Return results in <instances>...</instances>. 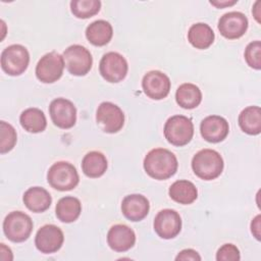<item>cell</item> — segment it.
<instances>
[{
  "label": "cell",
  "mask_w": 261,
  "mask_h": 261,
  "mask_svg": "<svg viewBox=\"0 0 261 261\" xmlns=\"http://www.w3.org/2000/svg\"><path fill=\"white\" fill-rule=\"evenodd\" d=\"M175 155L163 148H156L147 153L144 159V169L147 174L155 179L164 180L171 177L177 170Z\"/></svg>",
  "instance_id": "obj_1"
},
{
  "label": "cell",
  "mask_w": 261,
  "mask_h": 261,
  "mask_svg": "<svg viewBox=\"0 0 261 261\" xmlns=\"http://www.w3.org/2000/svg\"><path fill=\"white\" fill-rule=\"evenodd\" d=\"M194 173L204 180H212L218 177L223 170L221 155L212 149H203L197 152L192 159Z\"/></svg>",
  "instance_id": "obj_2"
},
{
  "label": "cell",
  "mask_w": 261,
  "mask_h": 261,
  "mask_svg": "<svg viewBox=\"0 0 261 261\" xmlns=\"http://www.w3.org/2000/svg\"><path fill=\"white\" fill-rule=\"evenodd\" d=\"M163 130L168 143L181 147L191 142L194 136V124L185 115H173L166 120Z\"/></svg>",
  "instance_id": "obj_3"
},
{
  "label": "cell",
  "mask_w": 261,
  "mask_h": 261,
  "mask_svg": "<svg viewBox=\"0 0 261 261\" xmlns=\"http://www.w3.org/2000/svg\"><path fill=\"white\" fill-rule=\"evenodd\" d=\"M47 180L49 185L61 192L74 189L80 180L76 168L69 162L58 161L48 170Z\"/></svg>",
  "instance_id": "obj_4"
},
{
  "label": "cell",
  "mask_w": 261,
  "mask_h": 261,
  "mask_svg": "<svg viewBox=\"0 0 261 261\" xmlns=\"http://www.w3.org/2000/svg\"><path fill=\"white\" fill-rule=\"evenodd\" d=\"M33 230L31 217L21 212H10L3 221V231L6 238L14 243H21L29 239Z\"/></svg>",
  "instance_id": "obj_5"
},
{
  "label": "cell",
  "mask_w": 261,
  "mask_h": 261,
  "mask_svg": "<svg viewBox=\"0 0 261 261\" xmlns=\"http://www.w3.org/2000/svg\"><path fill=\"white\" fill-rule=\"evenodd\" d=\"M30 62L28 49L19 44L6 47L1 53V67L9 75H20L25 71Z\"/></svg>",
  "instance_id": "obj_6"
},
{
  "label": "cell",
  "mask_w": 261,
  "mask_h": 261,
  "mask_svg": "<svg viewBox=\"0 0 261 261\" xmlns=\"http://www.w3.org/2000/svg\"><path fill=\"white\" fill-rule=\"evenodd\" d=\"M63 60L69 73L76 76L87 74L93 64L90 51L82 45H71L63 52Z\"/></svg>",
  "instance_id": "obj_7"
},
{
  "label": "cell",
  "mask_w": 261,
  "mask_h": 261,
  "mask_svg": "<svg viewBox=\"0 0 261 261\" xmlns=\"http://www.w3.org/2000/svg\"><path fill=\"white\" fill-rule=\"evenodd\" d=\"M96 120L103 132L114 134L122 128L124 124V114L114 103L102 102L98 106Z\"/></svg>",
  "instance_id": "obj_8"
},
{
  "label": "cell",
  "mask_w": 261,
  "mask_h": 261,
  "mask_svg": "<svg viewBox=\"0 0 261 261\" xmlns=\"http://www.w3.org/2000/svg\"><path fill=\"white\" fill-rule=\"evenodd\" d=\"M127 69L128 65L125 58L117 52H108L100 60V73L109 83L121 82L126 76Z\"/></svg>",
  "instance_id": "obj_9"
},
{
  "label": "cell",
  "mask_w": 261,
  "mask_h": 261,
  "mask_svg": "<svg viewBox=\"0 0 261 261\" xmlns=\"http://www.w3.org/2000/svg\"><path fill=\"white\" fill-rule=\"evenodd\" d=\"M63 69V56L53 51L41 57L36 66V75L40 82L45 84H51L61 77Z\"/></svg>",
  "instance_id": "obj_10"
},
{
  "label": "cell",
  "mask_w": 261,
  "mask_h": 261,
  "mask_svg": "<svg viewBox=\"0 0 261 261\" xmlns=\"http://www.w3.org/2000/svg\"><path fill=\"white\" fill-rule=\"evenodd\" d=\"M52 122L59 128L72 127L76 121V109L73 103L65 98L54 99L49 106Z\"/></svg>",
  "instance_id": "obj_11"
},
{
  "label": "cell",
  "mask_w": 261,
  "mask_h": 261,
  "mask_svg": "<svg viewBox=\"0 0 261 261\" xmlns=\"http://www.w3.org/2000/svg\"><path fill=\"white\" fill-rule=\"evenodd\" d=\"M154 230L162 239L175 238L181 229V218L172 209H163L154 218Z\"/></svg>",
  "instance_id": "obj_12"
},
{
  "label": "cell",
  "mask_w": 261,
  "mask_h": 261,
  "mask_svg": "<svg viewBox=\"0 0 261 261\" xmlns=\"http://www.w3.org/2000/svg\"><path fill=\"white\" fill-rule=\"evenodd\" d=\"M63 241V232L58 226L54 224H46L37 231L35 245L41 253L52 254L61 248Z\"/></svg>",
  "instance_id": "obj_13"
},
{
  "label": "cell",
  "mask_w": 261,
  "mask_h": 261,
  "mask_svg": "<svg viewBox=\"0 0 261 261\" xmlns=\"http://www.w3.org/2000/svg\"><path fill=\"white\" fill-rule=\"evenodd\" d=\"M170 86L169 77L159 70L148 71L142 80L144 93L153 100L165 98L170 91Z\"/></svg>",
  "instance_id": "obj_14"
},
{
  "label": "cell",
  "mask_w": 261,
  "mask_h": 261,
  "mask_svg": "<svg viewBox=\"0 0 261 261\" xmlns=\"http://www.w3.org/2000/svg\"><path fill=\"white\" fill-rule=\"evenodd\" d=\"M248 29V18L239 11H230L223 14L218 21L220 34L229 40L241 38Z\"/></svg>",
  "instance_id": "obj_15"
},
{
  "label": "cell",
  "mask_w": 261,
  "mask_h": 261,
  "mask_svg": "<svg viewBox=\"0 0 261 261\" xmlns=\"http://www.w3.org/2000/svg\"><path fill=\"white\" fill-rule=\"evenodd\" d=\"M229 132V125L225 118L219 115L205 117L200 124V133L203 139L210 143L223 141Z\"/></svg>",
  "instance_id": "obj_16"
},
{
  "label": "cell",
  "mask_w": 261,
  "mask_h": 261,
  "mask_svg": "<svg viewBox=\"0 0 261 261\" xmlns=\"http://www.w3.org/2000/svg\"><path fill=\"white\" fill-rule=\"evenodd\" d=\"M107 243L112 250L125 252L136 243L135 231L125 224H115L108 230Z\"/></svg>",
  "instance_id": "obj_17"
},
{
  "label": "cell",
  "mask_w": 261,
  "mask_h": 261,
  "mask_svg": "<svg viewBox=\"0 0 261 261\" xmlns=\"http://www.w3.org/2000/svg\"><path fill=\"white\" fill-rule=\"evenodd\" d=\"M150 204L148 199L141 194L125 196L121 202V211L125 218L130 221H140L149 213Z\"/></svg>",
  "instance_id": "obj_18"
},
{
  "label": "cell",
  "mask_w": 261,
  "mask_h": 261,
  "mask_svg": "<svg viewBox=\"0 0 261 261\" xmlns=\"http://www.w3.org/2000/svg\"><path fill=\"white\" fill-rule=\"evenodd\" d=\"M25 207L36 213L46 211L52 202V198L47 190L41 187H32L28 189L22 197Z\"/></svg>",
  "instance_id": "obj_19"
},
{
  "label": "cell",
  "mask_w": 261,
  "mask_h": 261,
  "mask_svg": "<svg viewBox=\"0 0 261 261\" xmlns=\"http://www.w3.org/2000/svg\"><path fill=\"white\" fill-rule=\"evenodd\" d=\"M112 35V25L103 19L93 21L86 29V37L94 46H104L108 44Z\"/></svg>",
  "instance_id": "obj_20"
},
{
  "label": "cell",
  "mask_w": 261,
  "mask_h": 261,
  "mask_svg": "<svg viewBox=\"0 0 261 261\" xmlns=\"http://www.w3.org/2000/svg\"><path fill=\"white\" fill-rule=\"evenodd\" d=\"M168 194L174 202L184 205L192 204L198 197L196 186L192 181L186 179L174 181L170 186Z\"/></svg>",
  "instance_id": "obj_21"
},
{
  "label": "cell",
  "mask_w": 261,
  "mask_h": 261,
  "mask_svg": "<svg viewBox=\"0 0 261 261\" xmlns=\"http://www.w3.org/2000/svg\"><path fill=\"white\" fill-rule=\"evenodd\" d=\"M82 212V204L75 197L67 196L61 198L55 207L57 218L65 223H70L76 220Z\"/></svg>",
  "instance_id": "obj_22"
},
{
  "label": "cell",
  "mask_w": 261,
  "mask_h": 261,
  "mask_svg": "<svg viewBox=\"0 0 261 261\" xmlns=\"http://www.w3.org/2000/svg\"><path fill=\"white\" fill-rule=\"evenodd\" d=\"M214 32L204 22L193 24L188 32V40L197 49H207L214 41Z\"/></svg>",
  "instance_id": "obj_23"
},
{
  "label": "cell",
  "mask_w": 261,
  "mask_h": 261,
  "mask_svg": "<svg viewBox=\"0 0 261 261\" xmlns=\"http://www.w3.org/2000/svg\"><path fill=\"white\" fill-rule=\"evenodd\" d=\"M83 172L92 178L100 177L107 169V159L105 155L98 151L87 153L82 161Z\"/></svg>",
  "instance_id": "obj_24"
},
{
  "label": "cell",
  "mask_w": 261,
  "mask_h": 261,
  "mask_svg": "<svg viewBox=\"0 0 261 261\" xmlns=\"http://www.w3.org/2000/svg\"><path fill=\"white\" fill-rule=\"evenodd\" d=\"M176 103L185 109H193L202 101V93L199 87L191 83L180 85L175 93Z\"/></svg>",
  "instance_id": "obj_25"
},
{
  "label": "cell",
  "mask_w": 261,
  "mask_h": 261,
  "mask_svg": "<svg viewBox=\"0 0 261 261\" xmlns=\"http://www.w3.org/2000/svg\"><path fill=\"white\" fill-rule=\"evenodd\" d=\"M239 125L248 135H259L261 132V109L258 106H249L239 115Z\"/></svg>",
  "instance_id": "obj_26"
},
{
  "label": "cell",
  "mask_w": 261,
  "mask_h": 261,
  "mask_svg": "<svg viewBox=\"0 0 261 261\" xmlns=\"http://www.w3.org/2000/svg\"><path fill=\"white\" fill-rule=\"evenodd\" d=\"M19 121L21 126L29 133L37 134L43 132L47 126L44 112L39 108H28L21 112Z\"/></svg>",
  "instance_id": "obj_27"
},
{
  "label": "cell",
  "mask_w": 261,
  "mask_h": 261,
  "mask_svg": "<svg viewBox=\"0 0 261 261\" xmlns=\"http://www.w3.org/2000/svg\"><path fill=\"white\" fill-rule=\"evenodd\" d=\"M99 0H73L70 2L72 14L77 18H89L100 11Z\"/></svg>",
  "instance_id": "obj_28"
},
{
  "label": "cell",
  "mask_w": 261,
  "mask_h": 261,
  "mask_svg": "<svg viewBox=\"0 0 261 261\" xmlns=\"http://www.w3.org/2000/svg\"><path fill=\"white\" fill-rule=\"evenodd\" d=\"M0 153L5 154L13 149L16 144L17 136L14 127L6 121L0 122Z\"/></svg>",
  "instance_id": "obj_29"
},
{
  "label": "cell",
  "mask_w": 261,
  "mask_h": 261,
  "mask_svg": "<svg viewBox=\"0 0 261 261\" xmlns=\"http://www.w3.org/2000/svg\"><path fill=\"white\" fill-rule=\"evenodd\" d=\"M245 59L248 65L254 69L261 68V43L254 41L248 44L245 50Z\"/></svg>",
  "instance_id": "obj_30"
},
{
  "label": "cell",
  "mask_w": 261,
  "mask_h": 261,
  "mask_svg": "<svg viewBox=\"0 0 261 261\" xmlns=\"http://www.w3.org/2000/svg\"><path fill=\"white\" fill-rule=\"evenodd\" d=\"M241 259L239 249L232 244H224L216 253L217 261H239Z\"/></svg>",
  "instance_id": "obj_31"
},
{
  "label": "cell",
  "mask_w": 261,
  "mask_h": 261,
  "mask_svg": "<svg viewBox=\"0 0 261 261\" xmlns=\"http://www.w3.org/2000/svg\"><path fill=\"white\" fill-rule=\"evenodd\" d=\"M175 260H180V261H186V260H193V261H200L201 256L199 253L193 249H185L180 251L177 256L175 257Z\"/></svg>",
  "instance_id": "obj_32"
},
{
  "label": "cell",
  "mask_w": 261,
  "mask_h": 261,
  "mask_svg": "<svg viewBox=\"0 0 261 261\" xmlns=\"http://www.w3.org/2000/svg\"><path fill=\"white\" fill-rule=\"evenodd\" d=\"M260 219L261 216L257 215L251 222V231L258 241L260 240Z\"/></svg>",
  "instance_id": "obj_33"
},
{
  "label": "cell",
  "mask_w": 261,
  "mask_h": 261,
  "mask_svg": "<svg viewBox=\"0 0 261 261\" xmlns=\"http://www.w3.org/2000/svg\"><path fill=\"white\" fill-rule=\"evenodd\" d=\"M238 2V0H232V1H210V4L214 5L217 8H223L226 6H231L233 4H236Z\"/></svg>",
  "instance_id": "obj_34"
},
{
  "label": "cell",
  "mask_w": 261,
  "mask_h": 261,
  "mask_svg": "<svg viewBox=\"0 0 261 261\" xmlns=\"http://www.w3.org/2000/svg\"><path fill=\"white\" fill-rule=\"evenodd\" d=\"M260 5H261V1H257L255 2L254 6H253V15L255 17V19L260 23Z\"/></svg>",
  "instance_id": "obj_35"
}]
</instances>
